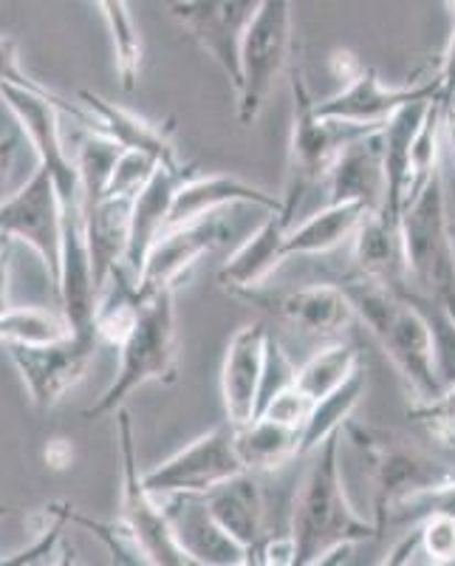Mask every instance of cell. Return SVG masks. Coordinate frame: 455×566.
<instances>
[{
  "mask_svg": "<svg viewBox=\"0 0 455 566\" xmlns=\"http://www.w3.org/2000/svg\"><path fill=\"white\" fill-rule=\"evenodd\" d=\"M340 286L351 301L353 315L366 323L382 352L391 357L416 402L436 399L442 386L436 377L433 332L422 306L393 283L373 281V277L351 275Z\"/></svg>",
  "mask_w": 455,
  "mask_h": 566,
  "instance_id": "cell-1",
  "label": "cell"
},
{
  "mask_svg": "<svg viewBox=\"0 0 455 566\" xmlns=\"http://www.w3.org/2000/svg\"><path fill=\"white\" fill-rule=\"evenodd\" d=\"M342 433L337 431L315 451L300 490L292 507V541H295V566H315L320 555L337 544H362L377 538L382 530L357 513L342 484L340 448Z\"/></svg>",
  "mask_w": 455,
  "mask_h": 566,
  "instance_id": "cell-2",
  "label": "cell"
},
{
  "mask_svg": "<svg viewBox=\"0 0 455 566\" xmlns=\"http://www.w3.org/2000/svg\"><path fill=\"white\" fill-rule=\"evenodd\" d=\"M342 431L368 462L373 482V510H377L379 530L385 533L388 524L404 522L419 502L433 493L455 488V468L436 459L402 439L399 433L362 428L348 419Z\"/></svg>",
  "mask_w": 455,
  "mask_h": 566,
  "instance_id": "cell-3",
  "label": "cell"
},
{
  "mask_svg": "<svg viewBox=\"0 0 455 566\" xmlns=\"http://www.w3.org/2000/svg\"><path fill=\"white\" fill-rule=\"evenodd\" d=\"M119 371L103 397L85 408L83 419H99L114 413L136 388L148 382H176L179 377V328H176V290H159L139 295V312L128 335L116 346Z\"/></svg>",
  "mask_w": 455,
  "mask_h": 566,
  "instance_id": "cell-4",
  "label": "cell"
},
{
  "mask_svg": "<svg viewBox=\"0 0 455 566\" xmlns=\"http://www.w3.org/2000/svg\"><path fill=\"white\" fill-rule=\"evenodd\" d=\"M399 239L404 283H413L411 295L436 297L455 312V241L444 161L422 187V193L404 207Z\"/></svg>",
  "mask_w": 455,
  "mask_h": 566,
  "instance_id": "cell-5",
  "label": "cell"
},
{
  "mask_svg": "<svg viewBox=\"0 0 455 566\" xmlns=\"http://www.w3.org/2000/svg\"><path fill=\"white\" fill-rule=\"evenodd\" d=\"M289 85H292V139H289V170H286V190H283V210L289 219H295L300 207L303 193L311 185H320L328 179L334 159L346 148L348 142L357 136H366L382 125H357L340 123V119H326L315 111L317 99L308 91L306 74L297 60V54L289 63Z\"/></svg>",
  "mask_w": 455,
  "mask_h": 566,
  "instance_id": "cell-6",
  "label": "cell"
},
{
  "mask_svg": "<svg viewBox=\"0 0 455 566\" xmlns=\"http://www.w3.org/2000/svg\"><path fill=\"white\" fill-rule=\"evenodd\" d=\"M116 437L123 453V499H119V518L141 564L184 566L193 564L173 533L170 515L159 495L150 493L145 473H139L134 442V422L125 408L116 411Z\"/></svg>",
  "mask_w": 455,
  "mask_h": 566,
  "instance_id": "cell-7",
  "label": "cell"
},
{
  "mask_svg": "<svg viewBox=\"0 0 455 566\" xmlns=\"http://www.w3.org/2000/svg\"><path fill=\"white\" fill-rule=\"evenodd\" d=\"M295 54V0H263L241 45L237 123H255L272 85L283 71H289Z\"/></svg>",
  "mask_w": 455,
  "mask_h": 566,
  "instance_id": "cell-8",
  "label": "cell"
},
{
  "mask_svg": "<svg viewBox=\"0 0 455 566\" xmlns=\"http://www.w3.org/2000/svg\"><path fill=\"white\" fill-rule=\"evenodd\" d=\"M0 235L9 241H23L38 252L45 281L57 295L60 255H63V221L60 199L52 176L38 165L29 181L0 201Z\"/></svg>",
  "mask_w": 455,
  "mask_h": 566,
  "instance_id": "cell-9",
  "label": "cell"
},
{
  "mask_svg": "<svg viewBox=\"0 0 455 566\" xmlns=\"http://www.w3.org/2000/svg\"><path fill=\"white\" fill-rule=\"evenodd\" d=\"M99 348L97 332H71L68 337L38 346H7L12 366L40 411H52L60 399L80 386Z\"/></svg>",
  "mask_w": 455,
  "mask_h": 566,
  "instance_id": "cell-10",
  "label": "cell"
},
{
  "mask_svg": "<svg viewBox=\"0 0 455 566\" xmlns=\"http://www.w3.org/2000/svg\"><path fill=\"white\" fill-rule=\"evenodd\" d=\"M263 0H170L167 12L207 57L215 60L232 88H241V45Z\"/></svg>",
  "mask_w": 455,
  "mask_h": 566,
  "instance_id": "cell-11",
  "label": "cell"
},
{
  "mask_svg": "<svg viewBox=\"0 0 455 566\" xmlns=\"http://www.w3.org/2000/svg\"><path fill=\"white\" fill-rule=\"evenodd\" d=\"M244 470L235 448V428L230 422H221L173 453L167 462H161L159 468L145 473V484L156 495H204L207 490Z\"/></svg>",
  "mask_w": 455,
  "mask_h": 566,
  "instance_id": "cell-12",
  "label": "cell"
},
{
  "mask_svg": "<svg viewBox=\"0 0 455 566\" xmlns=\"http://www.w3.org/2000/svg\"><path fill=\"white\" fill-rule=\"evenodd\" d=\"M438 91H442L438 74L424 83L385 85L373 65L362 63V69L337 94L315 103V111L326 119H340V123L385 125L399 108L419 99H436Z\"/></svg>",
  "mask_w": 455,
  "mask_h": 566,
  "instance_id": "cell-13",
  "label": "cell"
},
{
  "mask_svg": "<svg viewBox=\"0 0 455 566\" xmlns=\"http://www.w3.org/2000/svg\"><path fill=\"white\" fill-rule=\"evenodd\" d=\"M226 239V224L219 212H212L207 219L193 221V224L173 227L159 235V241L150 250L145 270H141L136 290L139 295H154L159 290H176L181 277L190 275L201 258L210 255L221 241Z\"/></svg>",
  "mask_w": 455,
  "mask_h": 566,
  "instance_id": "cell-14",
  "label": "cell"
},
{
  "mask_svg": "<svg viewBox=\"0 0 455 566\" xmlns=\"http://www.w3.org/2000/svg\"><path fill=\"white\" fill-rule=\"evenodd\" d=\"M195 165H159L148 185L141 187L134 199V212H130V241L128 252H125V272L139 283L145 261H148L150 250L159 241L161 232L167 230L170 221V210H173V199L179 193V187L184 185L190 176H195Z\"/></svg>",
  "mask_w": 455,
  "mask_h": 566,
  "instance_id": "cell-15",
  "label": "cell"
},
{
  "mask_svg": "<svg viewBox=\"0 0 455 566\" xmlns=\"http://www.w3.org/2000/svg\"><path fill=\"white\" fill-rule=\"evenodd\" d=\"M165 502L173 533L179 538L193 564L201 566H244L252 564V555L244 544H237L212 513L207 510L204 499L193 493L159 495Z\"/></svg>",
  "mask_w": 455,
  "mask_h": 566,
  "instance_id": "cell-16",
  "label": "cell"
},
{
  "mask_svg": "<svg viewBox=\"0 0 455 566\" xmlns=\"http://www.w3.org/2000/svg\"><path fill=\"white\" fill-rule=\"evenodd\" d=\"M269 328L263 323H246L232 335L221 366V399H224L226 422L244 428L257 417V394H261L263 357H266Z\"/></svg>",
  "mask_w": 455,
  "mask_h": 566,
  "instance_id": "cell-17",
  "label": "cell"
},
{
  "mask_svg": "<svg viewBox=\"0 0 455 566\" xmlns=\"http://www.w3.org/2000/svg\"><path fill=\"white\" fill-rule=\"evenodd\" d=\"M382 128L357 136L337 154L326 179L328 201H359L368 210H382V199H385V136H382Z\"/></svg>",
  "mask_w": 455,
  "mask_h": 566,
  "instance_id": "cell-18",
  "label": "cell"
},
{
  "mask_svg": "<svg viewBox=\"0 0 455 566\" xmlns=\"http://www.w3.org/2000/svg\"><path fill=\"white\" fill-rule=\"evenodd\" d=\"M241 297L266 303L277 317L306 335H334L357 317L340 283H308L300 290L281 292V295H261L257 290H252Z\"/></svg>",
  "mask_w": 455,
  "mask_h": 566,
  "instance_id": "cell-19",
  "label": "cell"
},
{
  "mask_svg": "<svg viewBox=\"0 0 455 566\" xmlns=\"http://www.w3.org/2000/svg\"><path fill=\"white\" fill-rule=\"evenodd\" d=\"M232 205L263 207L266 212L283 210L281 196L269 193L263 187L250 185L244 179H237V176L195 174L179 187V193L173 199V210H170V221H167V230L193 224V221L207 219L212 212H221L224 207Z\"/></svg>",
  "mask_w": 455,
  "mask_h": 566,
  "instance_id": "cell-20",
  "label": "cell"
},
{
  "mask_svg": "<svg viewBox=\"0 0 455 566\" xmlns=\"http://www.w3.org/2000/svg\"><path fill=\"white\" fill-rule=\"evenodd\" d=\"M292 219L286 210L266 212V221L237 247L219 270V283L235 295L261 290L272 272L286 261V232Z\"/></svg>",
  "mask_w": 455,
  "mask_h": 566,
  "instance_id": "cell-21",
  "label": "cell"
},
{
  "mask_svg": "<svg viewBox=\"0 0 455 566\" xmlns=\"http://www.w3.org/2000/svg\"><path fill=\"white\" fill-rule=\"evenodd\" d=\"M207 510L212 513V518L237 541L244 544L252 555V564H255L257 547L266 541V495H263L261 482L255 479L252 470H244L237 476L226 479V482L215 484L212 490H207L204 495Z\"/></svg>",
  "mask_w": 455,
  "mask_h": 566,
  "instance_id": "cell-22",
  "label": "cell"
},
{
  "mask_svg": "<svg viewBox=\"0 0 455 566\" xmlns=\"http://www.w3.org/2000/svg\"><path fill=\"white\" fill-rule=\"evenodd\" d=\"M130 212H134V199L128 196L105 193L94 201H85V230H88L91 270H94L97 297L108 277L125 264L130 241Z\"/></svg>",
  "mask_w": 455,
  "mask_h": 566,
  "instance_id": "cell-23",
  "label": "cell"
},
{
  "mask_svg": "<svg viewBox=\"0 0 455 566\" xmlns=\"http://www.w3.org/2000/svg\"><path fill=\"white\" fill-rule=\"evenodd\" d=\"M77 97L91 111V116L97 119L99 134L119 142L125 150H145V154L156 156L161 165H181L173 139H170V130H173L170 125L161 128V125L150 123V119L136 114V111L108 103V99L94 94V91L83 88Z\"/></svg>",
  "mask_w": 455,
  "mask_h": 566,
  "instance_id": "cell-24",
  "label": "cell"
},
{
  "mask_svg": "<svg viewBox=\"0 0 455 566\" xmlns=\"http://www.w3.org/2000/svg\"><path fill=\"white\" fill-rule=\"evenodd\" d=\"M377 210H368L359 201H328L322 210L308 216L303 224L286 232V258H308L337 250L353 239L359 224Z\"/></svg>",
  "mask_w": 455,
  "mask_h": 566,
  "instance_id": "cell-25",
  "label": "cell"
},
{
  "mask_svg": "<svg viewBox=\"0 0 455 566\" xmlns=\"http://www.w3.org/2000/svg\"><path fill=\"white\" fill-rule=\"evenodd\" d=\"M353 275L385 281L393 286L404 283V261H402V239L399 230L382 212H371L359 230L353 232Z\"/></svg>",
  "mask_w": 455,
  "mask_h": 566,
  "instance_id": "cell-26",
  "label": "cell"
},
{
  "mask_svg": "<svg viewBox=\"0 0 455 566\" xmlns=\"http://www.w3.org/2000/svg\"><path fill=\"white\" fill-rule=\"evenodd\" d=\"M237 457L252 473H272L295 457H300V428L255 417L244 428H235Z\"/></svg>",
  "mask_w": 455,
  "mask_h": 566,
  "instance_id": "cell-27",
  "label": "cell"
},
{
  "mask_svg": "<svg viewBox=\"0 0 455 566\" xmlns=\"http://www.w3.org/2000/svg\"><path fill=\"white\" fill-rule=\"evenodd\" d=\"M366 386H368L366 366H359L340 388H334L331 394L317 399L315 406H311V413H308V419L300 428V457L315 453L317 448L331 437V433L346 428L353 408L359 406V399H362V394H366Z\"/></svg>",
  "mask_w": 455,
  "mask_h": 566,
  "instance_id": "cell-28",
  "label": "cell"
},
{
  "mask_svg": "<svg viewBox=\"0 0 455 566\" xmlns=\"http://www.w3.org/2000/svg\"><path fill=\"white\" fill-rule=\"evenodd\" d=\"M359 366H362V354H359V348L353 346V343H331V346L311 354V357L297 368L295 386L297 391L306 394L311 402H317V399H322L326 394H331L334 388H340Z\"/></svg>",
  "mask_w": 455,
  "mask_h": 566,
  "instance_id": "cell-29",
  "label": "cell"
},
{
  "mask_svg": "<svg viewBox=\"0 0 455 566\" xmlns=\"http://www.w3.org/2000/svg\"><path fill=\"white\" fill-rule=\"evenodd\" d=\"M94 3L99 7V14L108 27L119 83L125 91H134L141 74V34L134 12H130V3L128 0H94Z\"/></svg>",
  "mask_w": 455,
  "mask_h": 566,
  "instance_id": "cell-30",
  "label": "cell"
},
{
  "mask_svg": "<svg viewBox=\"0 0 455 566\" xmlns=\"http://www.w3.org/2000/svg\"><path fill=\"white\" fill-rule=\"evenodd\" d=\"M71 335V323L63 310H38V306H9L0 315V346H38Z\"/></svg>",
  "mask_w": 455,
  "mask_h": 566,
  "instance_id": "cell-31",
  "label": "cell"
},
{
  "mask_svg": "<svg viewBox=\"0 0 455 566\" xmlns=\"http://www.w3.org/2000/svg\"><path fill=\"white\" fill-rule=\"evenodd\" d=\"M0 85H14V88L32 91L38 97L49 99L52 105H57V111L63 116H71L74 123L83 125L88 130H97V119L91 116V111L83 103H68L65 97H60L57 91H52L49 85H43L40 80H34L32 74H27V69L20 65V43L14 34H0Z\"/></svg>",
  "mask_w": 455,
  "mask_h": 566,
  "instance_id": "cell-32",
  "label": "cell"
},
{
  "mask_svg": "<svg viewBox=\"0 0 455 566\" xmlns=\"http://www.w3.org/2000/svg\"><path fill=\"white\" fill-rule=\"evenodd\" d=\"M419 303L427 315L430 332H433V354H436V377L442 391L455 386V312L444 301L436 297H422L404 292Z\"/></svg>",
  "mask_w": 455,
  "mask_h": 566,
  "instance_id": "cell-33",
  "label": "cell"
},
{
  "mask_svg": "<svg viewBox=\"0 0 455 566\" xmlns=\"http://www.w3.org/2000/svg\"><path fill=\"white\" fill-rule=\"evenodd\" d=\"M297 366L292 363V357L286 354L283 343L277 340V335L266 337V357H263V377H261V394H257V413L269 406L277 394H283L286 388L295 386Z\"/></svg>",
  "mask_w": 455,
  "mask_h": 566,
  "instance_id": "cell-34",
  "label": "cell"
},
{
  "mask_svg": "<svg viewBox=\"0 0 455 566\" xmlns=\"http://www.w3.org/2000/svg\"><path fill=\"white\" fill-rule=\"evenodd\" d=\"M161 161L156 156L145 154V150H125L119 154L114 165V174H110L108 187L105 193L108 196H128V199H136L141 187L148 185V179L154 176V170L159 168ZM103 193V196H105Z\"/></svg>",
  "mask_w": 455,
  "mask_h": 566,
  "instance_id": "cell-35",
  "label": "cell"
},
{
  "mask_svg": "<svg viewBox=\"0 0 455 566\" xmlns=\"http://www.w3.org/2000/svg\"><path fill=\"white\" fill-rule=\"evenodd\" d=\"M419 544L430 564H455V510H433L419 527Z\"/></svg>",
  "mask_w": 455,
  "mask_h": 566,
  "instance_id": "cell-36",
  "label": "cell"
},
{
  "mask_svg": "<svg viewBox=\"0 0 455 566\" xmlns=\"http://www.w3.org/2000/svg\"><path fill=\"white\" fill-rule=\"evenodd\" d=\"M408 417L416 419V422H422V424H427L433 433L455 428V386L438 394L436 399L416 402L413 408H408Z\"/></svg>",
  "mask_w": 455,
  "mask_h": 566,
  "instance_id": "cell-37",
  "label": "cell"
},
{
  "mask_svg": "<svg viewBox=\"0 0 455 566\" xmlns=\"http://www.w3.org/2000/svg\"><path fill=\"white\" fill-rule=\"evenodd\" d=\"M18 154H20V134H18V130L0 136V201L7 199L9 187H12L14 165H18Z\"/></svg>",
  "mask_w": 455,
  "mask_h": 566,
  "instance_id": "cell-38",
  "label": "cell"
},
{
  "mask_svg": "<svg viewBox=\"0 0 455 566\" xmlns=\"http://www.w3.org/2000/svg\"><path fill=\"white\" fill-rule=\"evenodd\" d=\"M449 14H453V34H449V43L444 49L442 71H438V83H442V91H438V99L444 105L449 103V97L455 94V0H447Z\"/></svg>",
  "mask_w": 455,
  "mask_h": 566,
  "instance_id": "cell-39",
  "label": "cell"
},
{
  "mask_svg": "<svg viewBox=\"0 0 455 566\" xmlns=\"http://www.w3.org/2000/svg\"><path fill=\"white\" fill-rule=\"evenodd\" d=\"M43 459L52 470H68L71 462H74V444L65 437H52L45 442Z\"/></svg>",
  "mask_w": 455,
  "mask_h": 566,
  "instance_id": "cell-40",
  "label": "cell"
},
{
  "mask_svg": "<svg viewBox=\"0 0 455 566\" xmlns=\"http://www.w3.org/2000/svg\"><path fill=\"white\" fill-rule=\"evenodd\" d=\"M444 159L449 161V168L455 174V116L444 114ZM449 196V193H447ZM449 212H453V224H455V199L449 196Z\"/></svg>",
  "mask_w": 455,
  "mask_h": 566,
  "instance_id": "cell-41",
  "label": "cell"
},
{
  "mask_svg": "<svg viewBox=\"0 0 455 566\" xmlns=\"http://www.w3.org/2000/svg\"><path fill=\"white\" fill-rule=\"evenodd\" d=\"M9 258H12V241L0 247V315L9 310Z\"/></svg>",
  "mask_w": 455,
  "mask_h": 566,
  "instance_id": "cell-42",
  "label": "cell"
},
{
  "mask_svg": "<svg viewBox=\"0 0 455 566\" xmlns=\"http://www.w3.org/2000/svg\"><path fill=\"white\" fill-rule=\"evenodd\" d=\"M447 111H449V114L455 116V94H453V97H449V103H447Z\"/></svg>",
  "mask_w": 455,
  "mask_h": 566,
  "instance_id": "cell-43",
  "label": "cell"
},
{
  "mask_svg": "<svg viewBox=\"0 0 455 566\" xmlns=\"http://www.w3.org/2000/svg\"><path fill=\"white\" fill-rule=\"evenodd\" d=\"M453 241H455V224H453Z\"/></svg>",
  "mask_w": 455,
  "mask_h": 566,
  "instance_id": "cell-44",
  "label": "cell"
}]
</instances>
